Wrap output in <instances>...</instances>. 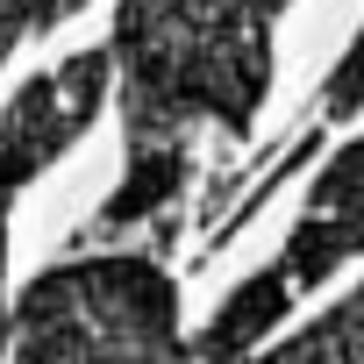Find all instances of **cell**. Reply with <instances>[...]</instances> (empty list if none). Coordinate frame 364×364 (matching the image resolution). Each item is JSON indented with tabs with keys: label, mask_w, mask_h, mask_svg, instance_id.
<instances>
[{
	"label": "cell",
	"mask_w": 364,
	"mask_h": 364,
	"mask_svg": "<svg viewBox=\"0 0 364 364\" xmlns=\"http://www.w3.org/2000/svg\"><path fill=\"white\" fill-rule=\"evenodd\" d=\"M286 0H122L114 8V72L129 114V178L122 215H150L186 178V129L222 122L250 129L272 86V29Z\"/></svg>",
	"instance_id": "obj_1"
},
{
	"label": "cell",
	"mask_w": 364,
	"mask_h": 364,
	"mask_svg": "<svg viewBox=\"0 0 364 364\" xmlns=\"http://www.w3.org/2000/svg\"><path fill=\"white\" fill-rule=\"evenodd\" d=\"M8 364H186L171 279L143 257L43 272L8 314Z\"/></svg>",
	"instance_id": "obj_2"
},
{
	"label": "cell",
	"mask_w": 364,
	"mask_h": 364,
	"mask_svg": "<svg viewBox=\"0 0 364 364\" xmlns=\"http://www.w3.org/2000/svg\"><path fill=\"white\" fill-rule=\"evenodd\" d=\"M364 250V143H343L336 150V164L314 178V193H307V215L293 222V236H286V250H279V264L272 272H257L250 286H236L229 293V307L215 314V328H208V357H229L236 343H250L293 293H307V286H321L336 264H350Z\"/></svg>",
	"instance_id": "obj_3"
},
{
	"label": "cell",
	"mask_w": 364,
	"mask_h": 364,
	"mask_svg": "<svg viewBox=\"0 0 364 364\" xmlns=\"http://www.w3.org/2000/svg\"><path fill=\"white\" fill-rule=\"evenodd\" d=\"M107 72H114L107 50H79L72 65L36 72L8 107H0V193L8 200L22 186H36V178L93 129V114L107 100Z\"/></svg>",
	"instance_id": "obj_4"
},
{
	"label": "cell",
	"mask_w": 364,
	"mask_h": 364,
	"mask_svg": "<svg viewBox=\"0 0 364 364\" xmlns=\"http://www.w3.org/2000/svg\"><path fill=\"white\" fill-rule=\"evenodd\" d=\"M79 8H86V0H0V65H8V50L22 36H43L65 15H79Z\"/></svg>",
	"instance_id": "obj_5"
},
{
	"label": "cell",
	"mask_w": 364,
	"mask_h": 364,
	"mask_svg": "<svg viewBox=\"0 0 364 364\" xmlns=\"http://www.w3.org/2000/svg\"><path fill=\"white\" fill-rule=\"evenodd\" d=\"M350 107H364V43L336 65V79H328V114H350Z\"/></svg>",
	"instance_id": "obj_6"
},
{
	"label": "cell",
	"mask_w": 364,
	"mask_h": 364,
	"mask_svg": "<svg viewBox=\"0 0 364 364\" xmlns=\"http://www.w3.org/2000/svg\"><path fill=\"white\" fill-rule=\"evenodd\" d=\"M8 222H15V200L0 193V364H8Z\"/></svg>",
	"instance_id": "obj_7"
}]
</instances>
